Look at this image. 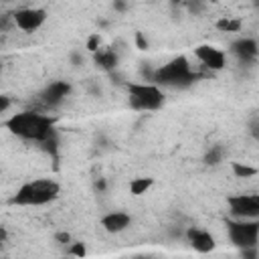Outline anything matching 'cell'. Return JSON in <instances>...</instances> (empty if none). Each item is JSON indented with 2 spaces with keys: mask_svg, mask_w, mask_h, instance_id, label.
I'll list each match as a JSON object with an SVG mask.
<instances>
[{
  "mask_svg": "<svg viewBox=\"0 0 259 259\" xmlns=\"http://www.w3.org/2000/svg\"><path fill=\"white\" fill-rule=\"evenodd\" d=\"M99 42H101V38H99V34H97V32H93V34L89 36V40H87V49H89L91 53H95V51L99 49Z\"/></svg>",
  "mask_w": 259,
  "mask_h": 259,
  "instance_id": "ac0fdd59",
  "label": "cell"
},
{
  "mask_svg": "<svg viewBox=\"0 0 259 259\" xmlns=\"http://www.w3.org/2000/svg\"><path fill=\"white\" fill-rule=\"evenodd\" d=\"M136 42H138V47H140V49H148V40L144 38V34H142V32H138V34H136Z\"/></svg>",
  "mask_w": 259,
  "mask_h": 259,
  "instance_id": "ffe728a7",
  "label": "cell"
},
{
  "mask_svg": "<svg viewBox=\"0 0 259 259\" xmlns=\"http://www.w3.org/2000/svg\"><path fill=\"white\" fill-rule=\"evenodd\" d=\"M8 107H10L8 97H6V95H4V97H0V113H6V111H8Z\"/></svg>",
  "mask_w": 259,
  "mask_h": 259,
  "instance_id": "44dd1931",
  "label": "cell"
},
{
  "mask_svg": "<svg viewBox=\"0 0 259 259\" xmlns=\"http://www.w3.org/2000/svg\"><path fill=\"white\" fill-rule=\"evenodd\" d=\"M6 127L22 138L36 144H42L51 136H55V121L49 115H42L38 111H20L14 113L10 119H6Z\"/></svg>",
  "mask_w": 259,
  "mask_h": 259,
  "instance_id": "6da1fadb",
  "label": "cell"
},
{
  "mask_svg": "<svg viewBox=\"0 0 259 259\" xmlns=\"http://www.w3.org/2000/svg\"><path fill=\"white\" fill-rule=\"evenodd\" d=\"M217 28L223 32H239L241 30V20L237 18H221L217 20Z\"/></svg>",
  "mask_w": 259,
  "mask_h": 259,
  "instance_id": "2e32d148",
  "label": "cell"
},
{
  "mask_svg": "<svg viewBox=\"0 0 259 259\" xmlns=\"http://www.w3.org/2000/svg\"><path fill=\"white\" fill-rule=\"evenodd\" d=\"M95 65L105 69V71H113L117 67V55L111 49H97L95 51Z\"/></svg>",
  "mask_w": 259,
  "mask_h": 259,
  "instance_id": "4fadbf2b",
  "label": "cell"
},
{
  "mask_svg": "<svg viewBox=\"0 0 259 259\" xmlns=\"http://www.w3.org/2000/svg\"><path fill=\"white\" fill-rule=\"evenodd\" d=\"M69 253H71V255H85L83 243H73V245L69 247Z\"/></svg>",
  "mask_w": 259,
  "mask_h": 259,
  "instance_id": "d6986e66",
  "label": "cell"
},
{
  "mask_svg": "<svg viewBox=\"0 0 259 259\" xmlns=\"http://www.w3.org/2000/svg\"><path fill=\"white\" fill-rule=\"evenodd\" d=\"M227 233H229V241L239 249L257 247L259 219H235L233 217L227 221Z\"/></svg>",
  "mask_w": 259,
  "mask_h": 259,
  "instance_id": "5b68a950",
  "label": "cell"
},
{
  "mask_svg": "<svg viewBox=\"0 0 259 259\" xmlns=\"http://www.w3.org/2000/svg\"><path fill=\"white\" fill-rule=\"evenodd\" d=\"M194 57L202 63V67L210 69V71H221L227 65V57L221 49L212 47V45H200L194 49Z\"/></svg>",
  "mask_w": 259,
  "mask_h": 259,
  "instance_id": "ba28073f",
  "label": "cell"
},
{
  "mask_svg": "<svg viewBox=\"0 0 259 259\" xmlns=\"http://www.w3.org/2000/svg\"><path fill=\"white\" fill-rule=\"evenodd\" d=\"M231 53L241 61V63H251L259 55V45L253 38H237L231 45Z\"/></svg>",
  "mask_w": 259,
  "mask_h": 259,
  "instance_id": "8fae6325",
  "label": "cell"
},
{
  "mask_svg": "<svg viewBox=\"0 0 259 259\" xmlns=\"http://www.w3.org/2000/svg\"><path fill=\"white\" fill-rule=\"evenodd\" d=\"M227 204L235 219H259V194H233Z\"/></svg>",
  "mask_w": 259,
  "mask_h": 259,
  "instance_id": "8992f818",
  "label": "cell"
},
{
  "mask_svg": "<svg viewBox=\"0 0 259 259\" xmlns=\"http://www.w3.org/2000/svg\"><path fill=\"white\" fill-rule=\"evenodd\" d=\"M69 93H71V85L67 81H53L45 87V91L40 93V99L45 105L57 107L59 103L65 101V97H69Z\"/></svg>",
  "mask_w": 259,
  "mask_h": 259,
  "instance_id": "9c48e42d",
  "label": "cell"
},
{
  "mask_svg": "<svg viewBox=\"0 0 259 259\" xmlns=\"http://www.w3.org/2000/svg\"><path fill=\"white\" fill-rule=\"evenodd\" d=\"M59 192H61V186L53 178H36V180L24 182L16 190V194L10 198V202L18 206H42L53 202L59 196Z\"/></svg>",
  "mask_w": 259,
  "mask_h": 259,
  "instance_id": "7a4b0ae2",
  "label": "cell"
},
{
  "mask_svg": "<svg viewBox=\"0 0 259 259\" xmlns=\"http://www.w3.org/2000/svg\"><path fill=\"white\" fill-rule=\"evenodd\" d=\"M221 160H223V148H221V146H212V148L206 152V156H204V162H206L208 166H217Z\"/></svg>",
  "mask_w": 259,
  "mask_h": 259,
  "instance_id": "e0dca14e",
  "label": "cell"
},
{
  "mask_svg": "<svg viewBox=\"0 0 259 259\" xmlns=\"http://www.w3.org/2000/svg\"><path fill=\"white\" fill-rule=\"evenodd\" d=\"M127 95H130V105L138 111H156L164 105V91L154 81L127 85Z\"/></svg>",
  "mask_w": 259,
  "mask_h": 259,
  "instance_id": "277c9868",
  "label": "cell"
},
{
  "mask_svg": "<svg viewBox=\"0 0 259 259\" xmlns=\"http://www.w3.org/2000/svg\"><path fill=\"white\" fill-rule=\"evenodd\" d=\"M57 241H61V243H71V237H69V233H57Z\"/></svg>",
  "mask_w": 259,
  "mask_h": 259,
  "instance_id": "cb8c5ba5",
  "label": "cell"
},
{
  "mask_svg": "<svg viewBox=\"0 0 259 259\" xmlns=\"http://www.w3.org/2000/svg\"><path fill=\"white\" fill-rule=\"evenodd\" d=\"M233 174L237 176V178H251V176H255L259 170L257 168H253V166H247V164H243V162H233Z\"/></svg>",
  "mask_w": 259,
  "mask_h": 259,
  "instance_id": "9a60e30c",
  "label": "cell"
},
{
  "mask_svg": "<svg viewBox=\"0 0 259 259\" xmlns=\"http://www.w3.org/2000/svg\"><path fill=\"white\" fill-rule=\"evenodd\" d=\"M186 239L190 243V247L198 253H208L214 249V237L206 231V229H200V227H190L186 231Z\"/></svg>",
  "mask_w": 259,
  "mask_h": 259,
  "instance_id": "30bf717a",
  "label": "cell"
},
{
  "mask_svg": "<svg viewBox=\"0 0 259 259\" xmlns=\"http://www.w3.org/2000/svg\"><path fill=\"white\" fill-rule=\"evenodd\" d=\"M196 77H198V75L192 71V67H190L188 59L180 55V57L170 59L166 65L158 67V69L152 73L150 81H154V83H156V85H160V87L182 89V87L192 85V83L196 81Z\"/></svg>",
  "mask_w": 259,
  "mask_h": 259,
  "instance_id": "3957f363",
  "label": "cell"
},
{
  "mask_svg": "<svg viewBox=\"0 0 259 259\" xmlns=\"http://www.w3.org/2000/svg\"><path fill=\"white\" fill-rule=\"evenodd\" d=\"M249 130H251V136L259 142V121H253V123L249 125Z\"/></svg>",
  "mask_w": 259,
  "mask_h": 259,
  "instance_id": "7402d4cb",
  "label": "cell"
},
{
  "mask_svg": "<svg viewBox=\"0 0 259 259\" xmlns=\"http://www.w3.org/2000/svg\"><path fill=\"white\" fill-rule=\"evenodd\" d=\"M154 184V178H148V176H140V178H134L130 182V192L140 196V194H146V190H150Z\"/></svg>",
  "mask_w": 259,
  "mask_h": 259,
  "instance_id": "5bb4252c",
  "label": "cell"
},
{
  "mask_svg": "<svg viewBox=\"0 0 259 259\" xmlns=\"http://www.w3.org/2000/svg\"><path fill=\"white\" fill-rule=\"evenodd\" d=\"M14 24L24 30V32H34L38 30L45 20H47V10L45 8H34V6H26V8H18L12 14Z\"/></svg>",
  "mask_w": 259,
  "mask_h": 259,
  "instance_id": "52a82bcc",
  "label": "cell"
},
{
  "mask_svg": "<svg viewBox=\"0 0 259 259\" xmlns=\"http://www.w3.org/2000/svg\"><path fill=\"white\" fill-rule=\"evenodd\" d=\"M113 8L115 10H125L127 8V2L125 0H113Z\"/></svg>",
  "mask_w": 259,
  "mask_h": 259,
  "instance_id": "603a6c76",
  "label": "cell"
},
{
  "mask_svg": "<svg viewBox=\"0 0 259 259\" xmlns=\"http://www.w3.org/2000/svg\"><path fill=\"white\" fill-rule=\"evenodd\" d=\"M132 225V217L123 210H113V212H107L103 219H101V227L107 231V233H121L125 231L127 227Z\"/></svg>",
  "mask_w": 259,
  "mask_h": 259,
  "instance_id": "7c38bea8",
  "label": "cell"
}]
</instances>
